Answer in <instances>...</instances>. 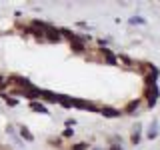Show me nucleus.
<instances>
[{
	"mask_svg": "<svg viewBox=\"0 0 160 150\" xmlns=\"http://www.w3.org/2000/svg\"><path fill=\"white\" fill-rule=\"evenodd\" d=\"M10 82H12V84H16V86H20V88H24L26 92H28L30 88H32V84H30L26 78H22V76H12V78H10Z\"/></svg>",
	"mask_w": 160,
	"mask_h": 150,
	"instance_id": "obj_1",
	"label": "nucleus"
},
{
	"mask_svg": "<svg viewBox=\"0 0 160 150\" xmlns=\"http://www.w3.org/2000/svg\"><path fill=\"white\" fill-rule=\"evenodd\" d=\"M144 94H146V98H148V104H150V106H154V102H156V96H158V88L152 84V86H148V90H146Z\"/></svg>",
	"mask_w": 160,
	"mask_h": 150,
	"instance_id": "obj_2",
	"label": "nucleus"
},
{
	"mask_svg": "<svg viewBox=\"0 0 160 150\" xmlns=\"http://www.w3.org/2000/svg\"><path fill=\"white\" fill-rule=\"evenodd\" d=\"M46 38L52 40V42H58L62 36H60V30H56V28H46Z\"/></svg>",
	"mask_w": 160,
	"mask_h": 150,
	"instance_id": "obj_3",
	"label": "nucleus"
},
{
	"mask_svg": "<svg viewBox=\"0 0 160 150\" xmlns=\"http://www.w3.org/2000/svg\"><path fill=\"white\" fill-rule=\"evenodd\" d=\"M100 54H102L104 58H106V62H110V64H114L116 62V56H114L110 50H106V48H100Z\"/></svg>",
	"mask_w": 160,
	"mask_h": 150,
	"instance_id": "obj_4",
	"label": "nucleus"
},
{
	"mask_svg": "<svg viewBox=\"0 0 160 150\" xmlns=\"http://www.w3.org/2000/svg\"><path fill=\"white\" fill-rule=\"evenodd\" d=\"M70 44H72V50H74V52H84V44H82V40H80L78 36L74 38Z\"/></svg>",
	"mask_w": 160,
	"mask_h": 150,
	"instance_id": "obj_5",
	"label": "nucleus"
},
{
	"mask_svg": "<svg viewBox=\"0 0 160 150\" xmlns=\"http://www.w3.org/2000/svg\"><path fill=\"white\" fill-rule=\"evenodd\" d=\"M100 112H102L106 118H114V116H118V110H114V108H102Z\"/></svg>",
	"mask_w": 160,
	"mask_h": 150,
	"instance_id": "obj_6",
	"label": "nucleus"
},
{
	"mask_svg": "<svg viewBox=\"0 0 160 150\" xmlns=\"http://www.w3.org/2000/svg\"><path fill=\"white\" fill-rule=\"evenodd\" d=\"M30 108H32L34 112H40V114H46V112H48V110L44 108V106H42L40 102H32V104H30Z\"/></svg>",
	"mask_w": 160,
	"mask_h": 150,
	"instance_id": "obj_7",
	"label": "nucleus"
},
{
	"mask_svg": "<svg viewBox=\"0 0 160 150\" xmlns=\"http://www.w3.org/2000/svg\"><path fill=\"white\" fill-rule=\"evenodd\" d=\"M20 134H22V136H24V140H30V142H32V140H34V136H32V134L28 132V128H24V126H20Z\"/></svg>",
	"mask_w": 160,
	"mask_h": 150,
	"instance_id": "obj_8",
	"label": "nucleus"
},
{
	"mask_svg": "<svg viewBox=\"0 0 160 150\" xmlns=\"http://www.w3.org/2000/svg\"><path fill=\"white\" fill-rule=\"evenodd\" d=\"M44 100H48V102H58V96H54V94H50V92H44V94H40Z\"/></svg>",
	"mask_w": 160,
	"mask_h": 150,
	"instance_id": "obj_9",
	"label": "nucleus"
},
{
	"mask_svg": "<svg viewBox=\"0 0 160 150\" xmlns=\"http://www.w3.org/2000/svg\"><path fill=\"white\" fill-rule=\"evenodd\" d=\"M138 104H140V100H132V102H130V104H126V112H134Z\"/></svg>",
	"mask_w": 160,
	"mask_h": 150,
	"instance_id": "obj_10",
	"label": "nucleus"
},
{
	"mask_svg": "<svg viewBox=\"0 0 160 150\" xmlns=\"http://www.w3.org/2000/svg\"><path fill=\"white\" fill-rule=\"evenodd\" d=\"M86 148H88V144H84V142L82 144H74L72 146V150H86Z\"/></svg>",
	"mask_w": 160,
	"mask_h": 150,
	"instance_id": "obj_11",
	"label": "nucleus"
},
{
	"mask_svg": "<svg viewBox=\"0 0 160 150\" xmlns=\"http://www.w3.org/2000/svg\"><path fill=\"white\" fill-rule=\"evenodd\" d=\"M132 142H134V144H138V142H140V132H138V130L132 134Z\"/></svg>",
	"mask_w": 160,
	"mask_h": 150,
	"instance_id": "obj_12",
	"label": "nucleus"
},
{
	"mask_svg": "<svg viewBox=\"0 0 160 150\" xmlns=\"http://www.w3.org/2000/svg\"><path fill=\"white\" fill-rule=\"evenodd\" d=\"M2 96L6 98V104H8V106H14V104H16V100H14V98H8L6 94H2Z\"/></svg>",
	"mask_w": 160,
	"mask_h": 150,
	"instance_id": "obj_13",
	"label": "nucleus"
},
{
	"mask_svg": "<svg viewBox=\"0 0 160 150\" xmlns=\"http://www.w3.org/2000/svg\"><path fill=\"white\" fill-rule=\"evenodd\" d=\"M110 150H122V148H120L118 144H112V146H110Z\"/></svg>",
	"mask_w": 160,
	"mask_h": 150,
	"instance_id": "obj_14",
	"label": "nucleus"
},
{
	"mask_svg": "<svg viewBox=\"0 0 160 150\" xmlns=\"http://www.w3.org/2000/svg\"><path fill=\"white\" fill-rule=\"evenodd\" d=\"M4 88V76H0V90Z\"/></svg>",
	"mask_w": 160,
	"mask_h": 150,
	"instance_id": "obj_15",
	"label": "nucleus"
}]
</instances>
